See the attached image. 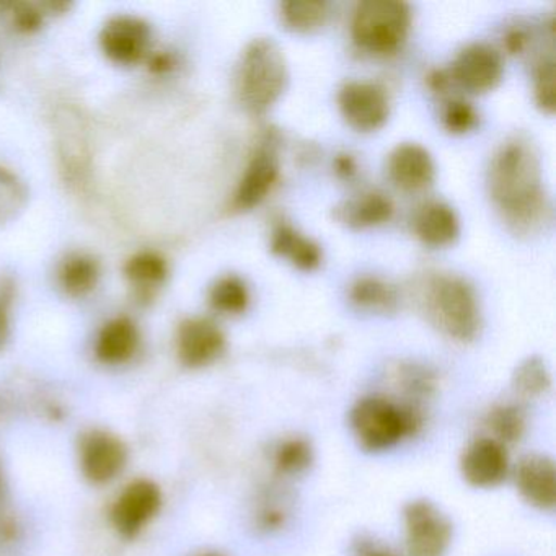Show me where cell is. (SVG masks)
I'll use <instances>...</instances> for the list:
<instances>
[{"instance_id":"7c38bea8","label":"cell","mask_w":556,"mask_h":556,"mask_svg":"<svg viewBox=\"0 0 556 556\" xmlns=\"http://www.w3.org/2000/svg\"><path fill=\"white\" fill-rule=\"evenodd\" d=\"M177 350L185 366L193 369L210 366L226 350V337L210 318H188L178 328Z\"/></svg>"},{"instance_id":"30bf717a","label":"cell","mask_w":556,"mask_h":556,"mask_svg":"<svg viewBox=\"0 0 556 556\" xmlns=\"http://www.w3.org/2000/svg\"><path fill=\"white\" fill-rule=\"evenodd\" d=\"M151 28L141 18L118 15L110 18L100 35L103 53L113 63L132 66L148 53Z\"/></svg>"},{"instance_id":"e0dca14e","label":"cell","mask_w":556,"mask_h":556,"mask_svg":"<svg viewBox=\"0 0 556 556\" xmlns=\"http://www.w3.org/2000/svg\"><path fill=\"white\" fill-rule=\"evenodd\" d=\"M415 232L426 245L445 247L457 240L460 223L457 214L442 201H431L419 207L415 216Z\"/></svg>"},{"instance_id":"4316f807","label":"cell","mask_w":556,"mask_h":556,"mask_svg":"<svg viewBox=\"0 0 556 556\" xmlns=\"http://www.w3.org/2000/svg\"><path fill=\"white\" fill-rule=\"evenodd\" d=\"M210 302L214 311L220 312V314H242L249 307V289H247L245 282L237 276H226L211 288Z\"/></svg>"},{"instance_id":"d6a6232c","label":"cell","mask_w":556,"mask_h":556,"mask_svg":"<svg viewBox=\"0 0 556 556\" xmlns=\"http://www.w3.org/2000/svg\"><path fill=\"white\" fill-rule=\"evenodd\" d=\"M353 553L354 556H400L392 546L370 535H361L354 542Z\"/></svg>"},{"instance_id":"52a82bcc","label":"cell","mask_w":556,"mask_h":556,"mask_svg":"<svg viewBox=\"0 0 556 556\" xmlns=\"http://www.w3.org/2000/svg\"><path fill=\"white\" fill-rule=\"evenodd\" d=\"M344 119L357 131H376L389 118L386 90L367 80H351L338 96Z\"/></svg>"},{"instance_id":"4dcf8cb0","label":"cell","mask_w":556,"mask_h":556,"mask_svg":"<svg viewBox=\"0 0 556 556\" xmlns=\"http://www.w3.org/2000/svg\"><path fill=\"white\" fill-rule=\"evenodd\" d=\"M400 389L408 395L409 400H422L431 395L434 389V379L428 370L418 366H405L399 370Z\"/></svg>"},{"instance_id":"d4e9b609","label":"cell","mask_w":556,"mask_h":556,"mask_svg":"<svg viewBox=\"0 0 556 556\" xmlns=\"http://www.w3.org/2000/svg\"><path fill=\"white\" fill-rule=\"evenodd\" d=\"M510 386L522 399H539L545 395L552 387V376L545 361L539 356L523 359L514 370Z\"/></svg>"},{"instance_id":"8fae6325","label":"cell","mask_w":556,"mask_h":556,"mask_svg":"<svg viewBox=\"0 0 556 556\" xmlns=\"http://www.w3.org/2000/svg\"><path fill=\"white\" fill-rule=\"evenodd\" d=\"M128 462V448L118 435L92 431L80 444V467L92 483H109L122 473Z\"/></svg>"},{"instance_id":"ffe728a7","label":"cell","mask_w":556,"mask_h":556,"mask_svg":"<svg viewBox=\"0 0 556 556\" xmlns=\"http://www.w3.org/2000/svg\"><path fill=\"white\" fill-rule=\"evenodd\" d=\"M168 275L167 262L154 252L132 256L125 266V276L139 301H151Z\"/></svg>"},{"instance_id":"9a60e30c","label":"cell","mask_w":556,"mask_h":556,"mask_svg":"<svg viewBox=\"0 0 556 556\" xmlns=\"http://www.w3.org/2000/svg\"><path fill=\"white\" fill-rule=\"evenodd\" d=\"M279 159L269 142L260 146L250 159L249 167L237 187L233 207L249 211L258 206L278 180Z\"/></svg>"},{"instance_id":"2e32d148","label":"cell","mask_w":556,"mask_h":556,"mask_svg":"<svg viewBox=\"0 0 556 556\" xmlns=\"http://www.w3.org/2000/svg\"><path fill=\"white\" fill-rule=\"evenodd\" d=\"M389 177L403 191H421L431 187L435 165L431 154L415 142H403L389 157Z\"/></svg>"},{"instance_id":"ba28073f","label":"cell","mask_w":556,"mask_h":556,"mask_svg":"<svg viewBox=\"0 0 556 556\" xmlns=\"http://www.w3.org/2000/svg\"><path fill=\"white\" fill-rule=\"evenodd\" d=\"M504 63L501 53L486 43H471L458 53L452 64V79L473 93L493 90L503 79Z\"/></svg>"},{"instance_id":"ac0fdd59","label":"cell","mask_w":556,"mask_h":556,"mask_svg":"<svg viewBox=\"0 0 556 556\" xmlns=\"http://www.w3.org/2000/svg\"><path fill=\"white\" fill-rule=\"evenodd\" d=\"M139 331L135 321L122 317L109 321L100 331L96 353L102 363L122 364L138 350Z\"/></svg>"},{"instance_id":"6da1fadb","label":"cell","mask_w":556,"mask_h":556,"mask_svg":"<svg viewBox=\"0 0 556 556\" xmlns=\"http://www.w3.org/2000/svg\"><path fill=\"white\" fill-rule=\"evenodd\" d=\"M488 184L494 203L517 233L530 236L548 223L552 210L543 190L542 164L527 139L514 138L497 149Z\"/></svg>"},{"instance_id":"9c48e42d","label":"cell","mask_w":556,"mask_h":556,"mask_svg":"<svg viewBox=\"0 0 556 556\" xmlns=\"http://www.w3.org/2000/svg\"><path fill=\"white\" fill-rule=\"evenodd\" d=\"M460 471L470 486L490 490L500 486L509 475V455L496 439H475L462 454Z\"/></svg>"},{"instance_id":"83f0119b","label":"cell","mask_w":556,"mask_h":556,"mask_svg":"<svg viewBox=\"0 0 556 556\" xmlns=\"http://www.w3.org/2000/svg\"><path fill=\"white\" fill-rule=\"evenodd\" d=\"M314 460L312 445L305 439L292 438L281 442L275 452L276 470L285 475H299Z\"/></svg>"},{"instance_id":"4fadbf2b","label":"cell","mask_w":556,"mask_h":556,"mask_svg":"<svg viewBox=\"0 0 556 556\" xmlns=\"http://www.w3.org/2000/svg\"><path fill=\"white\" fill-rule=\"evenodd\" d=\"M162 494L157 484L138 480L126 486L113 506L112 519L122 535H138L142 527L159 513Z\"/></svg>"},{"instance_id":"f546056e","label":"cell","mask_w":556,"mask_h":556,"mask_svg":"<svg viewBox=\"0 0 556 556\" xmlns=\"http://www.w3.org/2000/svg\"><path fill=\"white\" fill-rule=\"evenodd\" d=\"M533 93L540 110L552 115L555 112V54L553 51L542 54L535 63Z\"/></svg>"},{"instance_id":"5b68a950","label":"cell","mask_w":556,"mask_h":556,"mask_svg":"<svg viewBox=\"0 0 556 556\" xmlns=\"http://www.w3.org/2000/svg\"><path fill=\"white\" fill-rule=\"evenodd\" d=\"M412 25L409 5L399 0H364L351 22L354 41L370 53H392L405 41Z\"/></svg>"},{"instance_id":"603a6c76","label":"cell","mask_w":556,"mask_h":556,"mask_svg":"<svg viewBox=\"0 0 556 556\" xmlns=\"http://www.w3.org/2000/svg\"><path fill=\"white\" fill-rule=\"evenodd\" d=\"M350 298L363 311L390 314L399 305V295L389 282L372 276L356 279L351 286Z\"/></svg>"},{"instance_id":"44dd1931","label":"cell","mask_w":556,"mask_h":556,"mask_svg":"<svg viewBox=\"0 0 556 556\" xmlns=\"http://www.w3.org/2000/svg\"><path fill=\"white\" fill-rule=\"evenodd\" d=\"M271 252L305 271L317 268L321 262L320 247L288 224H279L273 232Z\"/></svg>"},{"instance_id":"5bb4252c","label":"cell","mask_w":556,"mask_h":556,"mask_svg":"<svg viewBox=\"0 0 556 556\" xmlns=\"http://www.w3.org/2000/svg\"><path fill=\"white\" fill-rule=\"evenodd\" d=\"M516 484L520 496L540 510L556 506V468L545 454H527L517 462Z\"/></svg>"},{"instance_id":"3957f363","label":"cell","mask_w":556,"mask_h":556,"mask_svg":"<svg viewBox=\"0 0 556 556\" xmlns=\"http://www.w3.org/2000/svg\"><path fill=\"white\" fill-rule=\"evenodd\" d=\"M289 70L271 38H256L243 51L237 71L240 102L255 115L268 112L288 89Z\"/></svg>"},{"instance_id":"d6986e66","label":"cell","mask_w":556,"mask_h":556,"mask_svg":"<svg viewBox=\"0 0 556 556\" xmlns=\"http://www.w3.org/2000/svg\"><path fill=\"white\" fill-rule=\"evenodd\" d=\"M392 213V201L379 191H370V193H364L361 197L353 198V200H348L346 203L341 204L334 211L341 223L348 224L350 227H356V229L387 223Z\"/></svg>"},{"instance_id":"484cf974","label":"cell","mask_w":556,"mask_h":556,"mask_svg":"<svg viewBox=\"0 0 556 556\" xmlns=\"http://www.w3.org/2000/svg\"><path fill=\"white\" fill-rule=\"evenodd\" d=\"M488 428L501 444L504 442H517L526 432V415L520 406L514 403H501L494 406L488 415Z\"/></svg>"},{"instance_id":"7402d4cb","label":"cell","mask_w":556,"mask_h":556,"mask_svg":"<svg viewBox=\"0 0 556 556\" xmlns=\"http://www.w3.org/2000/svg\"><path fill=\"white\" fill-rule=\"evenodd\" d=\"M100 279V266L93 256L74 253L64 260L60 268V285L71 298H84L96 289Z\"/></svg>"},{"instance_id":"f1b7e54d","label":"cell","mask_w":556,"mask_h":556,"mask_svg":"<svg viewBox=\"0 0 556 556\" xmlns=\"http://www.w3.org/2000/svg\"><path fill=\"white\" fill-rule=\"evenodd\" d=\"M27 188L12 172L0 167V224L11 223L27 204Z\"/></svg>"},{"instance_id":"e575fe53","label":"cell","mask_w":556,"mask_h":556,"mask_svg":"<svg viewBox=\"0 0 556 556\" xmlns=\"http://www.w3.org/2000/svg\"><path fill=\"white\" fill-rule=\"evenodd\" d=\"M9 338V317L4 305L0 304V350L4 348Z\"/></svg>"},{"instance_id":"d590c367","label":"cell","mask_w":556,"mask_h":556,"mask_svg":"<svg viewBox=\"0 0 556 556\" xmlns=\"http://www.w3.org/2000/svg\"><path fill=\"white\" fill-rule=\"evenodd\" d=\"M201 556H223V555H217V553H206V555H201Z\"/></svg>"},{"instance_id":"7a4b0ae2","label":"cell","mask_w":556,"mask_h":556,"mask_svg":"<svg viewBox=\"0 0 556 556\" xmlns=\"http://www.w3.org/2000/svg\"><path fill=\"white\" fill-rule=\"evenodd\" d=\"M350 426L361 447L383 452L416 434L422 426V413L389 396L369 395L351 408Z\"/></svg>"},{"instance_id":"8992f818","label":"cell","mask_w":556,"mask_h":556,"mask_svg":"<svg viewBox=\"0 0 556 556\" xmlns=\"http://www.w3.org/2000/svg\"><path fill=\"white\" fill-rule=\"evenodd\" d=\"M405 546L408 556H444L452 542L451 519L428 500H415L403 507Z\"/></svg>"},{"instance_id":"1f68e13d","label":"cell","mask_w":556,"mask_h":556,"mask_svg":"<svg viewBox=\"0 0 556 556\" xmlns=\"http://www.w3.org/2000/svg\"><path fill=\"white\" fill-rule=\"evenodd\" d=\"M477 112L470 103L464 100H451L445 103L442 119H444L445 128L451 132H467L477 125Z\"/></svg>"},{"instance_id":"277c9868","label":"cell","mask_w":556,"mask_h":556,"mask_svg":"<svg viewBox=\"0 0 556 556\" xmlns=\"http://www.w3.org/2000/svg\"><path fill=\"white\" fill-rule=\"evenodd\" d=\"M422 305L429 321L457 341H470L480 331L481 317L475 289L454 275H435L425 285Z\"/></svg>"},{"instance_id":"cb8c5ba5","label":"cell","mask_w":556,"mask_h":556,"mask_svg":"<svg viewBox=\"0 0 556 556\" xmlns=\"http://www.w3.org/2000/svg\"><path fill=\"white\" fill-rule=\"evenodd\" d=\"M330 5L324 0H289L281 4V18L289 30L312 34L327 24Z\"/></svg>"},{"instance_id":"836d02e7","label":"cell","mask_w":556,"mask_h":556,"mask_svg":"<svg viewBox=\"0 0 556 556\" xmlns=\"http://www.w3.org/2000/svg\"><path fill=\"white\" fill-rule=\"evenodd\" d=\"M15 27L22 31H34L40 28L43 17H41L40 11L31 8L27 4H18L14 8Z\"/></svg>"}]
</instances>
